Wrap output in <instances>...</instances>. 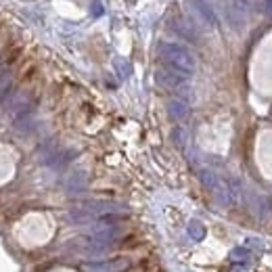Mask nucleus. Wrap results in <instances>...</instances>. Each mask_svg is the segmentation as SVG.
I'll list each match as a JSON object with an SVG mask.
<instances>
[{
    "label": "nucleus",
    "mask_w": 272,
    "mask_h": 272,
    "mask_svg": "<svg viewBox=\"0 0 272 272\" xmlns=\"http://www.w3.org/2000/svg\"><path fill=\"white\" fill-rule=\"evenodd\" d=\"M92 15L94 17H98V15H103V7H101V3H98V0H94V3H92Z\"/></svg>",
    "instance_id": "4"
},
{
    "label": "nucleus",
    "mask_w": 272,
    "mask_h": 272,
    "mask_svg": "<svg viewBox=\"0 0 272 272\" xmlns=\"http://www.w3.org/2000/svg\"><path fill=\"white\" fill-rule=\"evenodd\" d=\"M187 9L193 15V19L203 25V27H213L216 19H213V13H211V7L205 3V0H187Z\"/></svg>",
    "instance_id": "2"
},
{
    "label": "nucleus",
    "mask_w": 272,
    "mask_h": 272,
    "mask_svg": "<svg viewBox=\"0 0 272 272\" xmlns=\"http://www.w3.org/2000/svg\"><path fill=\"white\" fill-rule=\"evenodd\" d=\"M262 11L268 17H272V0H262Z\"/></svg>",
    "instance_id": "5"
},
{
    "label": "nucleus",
    "mask_w": 272,
    "mask_h": 272,
    "mask_svg": "<svg viewBox=\"0 0 272 272\" xmlns=\"http://www.w3.org/2000/svg\"><path fill=\"white\" fill-rule=\"evenodd\" d=\"M247 5H249V0H231V7H228V17L233 19L235 25H241L243 19H245Z\"/></svg>",
    "instance_id": "3"
},
{
    "label": "nucleus",
    "mask_w": 272,
    "mask_h": 272,
    "mask_svg": "<svg viewBox=\"0 0 272 272\" xmlns=\"http://www.w3.org/2000/svg\"><path fill=\"white\" fill-rule=\"evenodd\" d=\"M128 3H136V0H128Z\"/></svg>",
    "instance_id": "6"
},
{
    "label": "nucleus",
    "mask_w": 272,
    "mask_h": 272,
    "mask_svg": "<svg viewBox=\"0 0 272 272\" xmlns=\"http://www.w3.org/2000/svg\"><path fill=\"white\" fill-rule=\"evenodd\" d=\"M159 52H161L164 59H166L170 65H174L176 69H180V71H191V69H193L191 55L184 50L182 46H176V44H161V46H159Z\"/></svg>",
    "instance_id": "1"
}]
</instances>
